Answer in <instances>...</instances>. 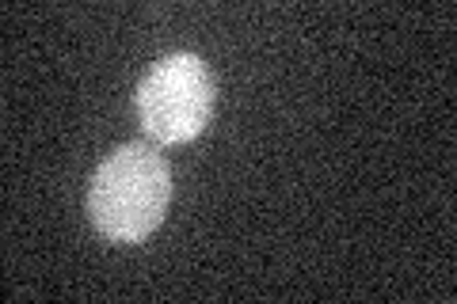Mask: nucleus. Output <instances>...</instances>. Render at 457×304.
<instances>
[{
    "label": "nucleus",
    "mask_w": 457,
    "mask_h": 304,
    "mask_svg": "<svg viewBox=\"0 0 457 304\" xmlns=\"http://www.w3.org/2000/svg\"><path fill=\"white\" fill-rule=\"evenodd\" d=\"M171 201V171L164 156L141 141L114 149L96 168L88 186L92 225L111 243H141L164 221Z\"/></svg>",
    "instance_id": "obj_1"
},
{
    "label": "nucleus",
    "mask_w": 457,
    "mask_h": 304,
    "mask_svg": "<svg viewBox=\"0 0 457 304\" xmlns=\"http://www.w3.org/2000/svg\"><path fill=\"white\" fill-rule=\"evenodd\" d=\"M137 119L141 129L161 144H187L210 126L213 80L203 57L168 53L137 84Z\"/></svg>",
    "instance_id": "obj_2"
}]
</instances>
